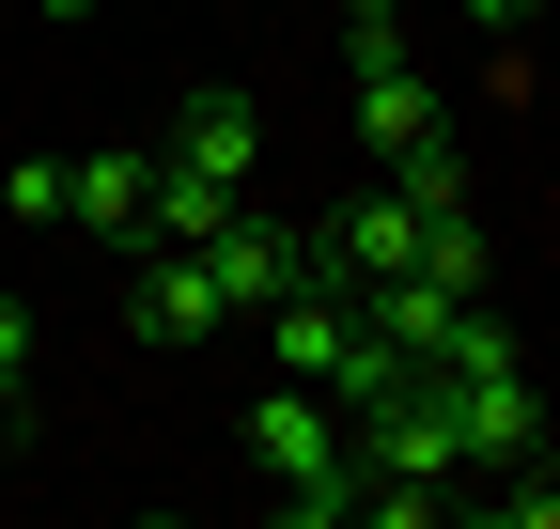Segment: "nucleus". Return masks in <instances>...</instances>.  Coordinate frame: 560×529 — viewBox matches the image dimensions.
Masks as SVG:
<instances>
[{"label": "nucleus", "mask_w": 560, "mask_h": 529, "mask_svg": "<svg viewBox=\"0 0 560 529\" xmlns=\"http://www.w3.org/2000/svg\"><path fill=\"white\" fill-rule=\"evenodd\" d=\"M249 468L280 483V514H296V529L359 514V436H342V405H327L312 374H265V389H249Z\"/></svg>", "instance_id": "nucleus-1"}, {"label": "nucleus", "mask_w": 560, "mask_h": 529, "mask_svg": "<svg viewBox=\"0 0 560 529\" xmlns=\"http://www.w3.org/2000/svg\"><path fill=\"white\" fill-rule=\"evenodd\" d=\"M452 436H467V483L529 468V451H545V389H529V358H452Z\"/></svg>", "instance_id": "nucleus-2"}, {"label": "nucleus", "mask_w": 560, "mask_h": 529, "mask_svg": "<svg viewBox=\"0 0 560 529\" xmlns=\"http://www.w3.org/2000/svg\"><path fill=\"white\" fill-rule=\"evenodd\" d=\"M125 327H140V343H219L234 296H219L202 249H140V264H125Z\"/></svg>", "instance_id": "nucleus-3"}, {"label": "nucleus", "mask_w": 560, "mask_h": 529, "mask_svg": "<svg viewBox=\"0 0 560 529\" xmlns=\"http://www.w3.org/2000/svg\"><path fill=\"white\" fill-rule=\"evenodd\" d=\"M202 264H219V296H234V327H249V311H280V296L312 281V234H296V219H249V203H234L219 234H202Z\"/></svg>", "instance_id": "nucleus-4"}, {"label": "nucleus", "mask_w": 560, "mask_h": 529, "mask_svg": "<svg viewBox=\"0 0 560 529\" xmlns=\"http://www.w3.org/2000/svg\"><path fill=\"white\" fill-rule=\"evenodd\" d=\"M156 156H172V172H202V187H249V156H265V125H249V94H187Z\"/></svg>", "instance_id": "nucleus-5"}, {"label": "nucleus", "mask_w": 560, "mask_h": 529, "mask_svg": "<svg viewBox=\"0 0 560 529\" xmlns=\"http://www.w3.org/2000/svg\"><path fill=\"white\" fill-rule=\"evenodd\" d=\"M140 187H156V156H62V234L140 249Z\"/></svg>", "instance_id": "nucleus-6"}, {"label": "nucleus", "mask_w": 560, "mask_h": 529, "mask_svg": "<svg viewBox=\"0 0 560 529\" xmlns=\"http://www.w3.org/2000/svg\"><path fill=\"white\" fill-rule=\"evenodd\" d=\"M482 514H499V529H560V468H545V451H529V468H499V483H482Z\"/></svg>", "instance_id": "nucleus-7"}, {"label": "nucleus", "mask_w": 560, "mask_h": 529, "mask_svg": "<svg viewBox=\"0 0 560 529\" xmlns=\"http://www.w3.org/2000/svg\"><path fill=\"white\" fill-rule=\"evenodd\" d=\"M0 219L47 234V219H62V156H16V172H0Z\"/></svg>", "instance_id": "nucleus-8"}, {"label": "nucleus", "mask_w": 560, "mask_h": 529, "mask_svg": "<svg viewBox=\"0 0 560 529\" xmlns=\"http://www.w3.org/2000/svg\"><path fill=\"white\" fill-rule=\"evenodd\" d=\"M16 374H32V311L0 296V436H16Z\"/></svg>", "instance_id": "nucleus-9"}, {"label": "nucleus", "mask_w": 560, "mask_h": 529, "mask_svg": "<svg viewBox=\"0 0 560 529\" xmlns=\"http://www.w3.org/2000/svg\"><path fill=\"white\" fill-rule=\"evenodd\" d=\"M529 16H545V0H467V32H499V47H514Z\"/></svg>", "instance_id": "nucleus-10"}, {"label": "nucleus", "mask_w": 560, "mask_h": 529, "mask_svg": "<svg viewBox=\"0 0 560 529\" xmlns=\"http://www.w3.org/2000/svg\"><path fill=\"white\" fill-rule=\"evenodd\" d=\"M342 16H405V0H342Z\"/></svg>", "instance_id": "nucleus-11"}, {"label": "nucleus", "mask_w": 560, "mask_h": 529, "mask_svg": "<svg viewBox=\"0 0 560 529\" xmlns=\"http://www.w3.org/2000/svg\"><path fill=\"white\" fill-rule=\"evenodd\" d=\"M47 16H94V0H47Z\"/></svg>", "instance_id": "nucleus-12"}]
</instances>
